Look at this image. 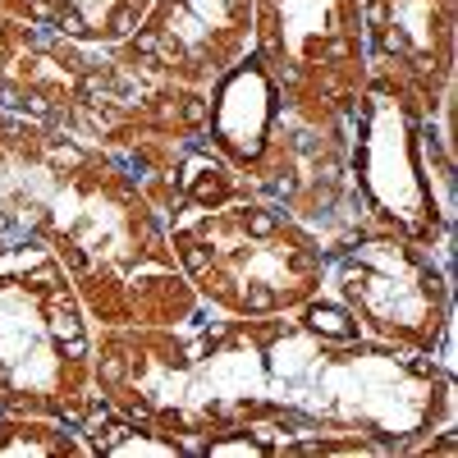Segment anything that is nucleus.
Listing matches in <instances>:
<instances>
[{
  "label": "nucleus",
  "instance_id": "obj_1",
  "mask_svg": "<svg viewBox=\"0 0 458 458\" xmlns=\"http://www.w3.org/2000/svg\"><path fill=\"white\" fill-rule=\"evenodd\" d=\"M0 234L60 257L97 326H179L202 302L161 211L110 151L0 110Z\"/></svg>",
  "mask_w": 458,
  "mask_h": 458
},
{
  "label": "nucleus",
  "instance_id": "obj_2",
  "mask_svg": "<svg viewBox=\"0 0 458 458\" xmlns=\"http://www.w3.org/2000/svg\"><path fill=\"white\" fill-rule=\"evenodd\" d=\"M179 271L202 312L280 317L326 293V248L266 198H225L165 220Z\"/></svg>",
  "mask_w": 458,
  "mask_h": 458
},
{
  "label": "nucleus",
  "instance_id": "obj_3",
  "mask_svg": "<svg viewBox=\"0 0 458 458\" xmlns=\"http://www.w3.org/2000/svg\"><path fill=\"white\" fill-rule=\"evenodd\" d=\"M97 321L55 252L0 248V412H37L88 427L101 408L92 386Z\"/></svg>",
  "mask_w": 458,
  "mask_h": 458
},
{
  "label": "nucleus",
  "instance_id": "obj_4",
  "mask_svg": "<svg viewBox=\"0 0 458 458\" xmlns=\"http://www.w3.org/2000/svg\"><path fill=\"white\" fill-rule=\"evenodd\" d=\"M326 293L353 317L358 335L449 362L454 280L449 257L380 225H358L326 252Z\"/></svg>",
  "mask_w": 458,
  "mask_h": 458
},
{
  "label": "nucleus",
  "instance_id": "obj_5",
  "mask_svg": "<svg viewBox=\"0 0 458 458\" xmlns=\"http://www.w3.org/2000/svg\"><path fill=\"white\" fill-rule=\"evenodd\" d=\"M427 120L431 114H422L408 92L386 79H367V92L349 114V174L367 225L394 229L449 257L454 198L440 193L431 174L422 142Z\"/></svg>",
  "mask_w": 458,
  "mask_h": 458
},
{
  "label": "nucleus",
  "instance_id": "obj_6",
  "mask_svg": "<svg viewBox=\"0 0 458 458\" xmlns=\"http://www.w3.org/2000/svg\"><path fill=\"white\" fill-rule=\"evenodd\" d=\"M280 101L312 120H349L367 92L362 0H252V42Z\"/></svg>",
  "mask_w": 458,
  "mask_h": 458
},
{
  "label": "nucleus",
  "instance_id": "obj_7",
  "mask_svg": "<svg viewBox=\"0 0 458 458\" xmlns=\"http://www.w3.org/2000/svg\"><path fill=\"white\" fill-rule=\"evenodd\" d=\"M248 193L312 229L326 252L349 239L362 225L349 174V120H312L284 106L271 147L248 174Z\"/></svg>",
  "mask_w": 458,
  "mask_h": 458
},
{
  "label": "nucleus",
  "instance_id": "obj_8",
  "mask_svg": "<svg viewBox=\"0 0 458 458\" xmlns=\"http://www.w3.org/2000/svg\"><path fill=\"white\" fill-rule=\"evenodd\" d=\"M110 60L114 47H88L0 14V110L73 133Z\"/></svg>",
  "mask_w": 458,
  "mask_h": 458
},
{
  "label": "nucleus",
  "instance_id": "obj_9",
  "mask_svg": "<svg viewBox=\"0 0 458 458\" xmlns=\"http://www.w3.org/2000/svg\"><path fill=\"white\" fill-rule=\"evenodd\" d=\"M367 79L408 92L422 114L454 97L458 60V0H362Z\"/></svg>",
  "mask_w": 458,
  "mask_h": 458
},
{
  "label": "nucleus",
  "instance_id": "obj_10",
  "mask_svg": "<svg viewBox=\"0 0 458 458\" xmlns=\"http://www.w3.org/2000/svg\"><path fill=\"white\" fill-rule=\"evenodd\" d=\"M248 42L252 0H151L147 19L120 47L165 79L207 88L248 55Z\"/></svg>",
  "mask_w": 458,
  "mask_h": 458
},
{
  "label": "nucleus",
  "instance_id": "obj_11",
  "mask_svg": "<svg viewBox=\"0 0 458 458\" xmlns=\"http://www.w3.org/2000/svg\"><path fill=\"white\" fill-rule=\"evenodd\" d=\"M151 0H0V14L47 28L88 47H120L147 19Z\"/></svg>",
  "mask_w": 458,
  "mask_h": 458
},
{
  "label": "nucleus",
  "instance_id": "obj_12",
  "mask_svg": "<svg viewBox=\"0 0 458 458\" xmlns=\"http://www.w3.org/2000/svg\"><path fill=\"white\" fill-rule=\"evenodd\" d=\"M0 458H92L79 427L37 412H0Z\"/></svg>",
  "mask_w": 458,
  "mask_h": 458
},
{
  "label": "nucleus",
  "instance_id": "obj_13",
  "mask_svg": "<svg viewBox=\"0 0 458 458\" xmlns=\"http://www.w3.org/2000/svg\"><path fill=\"white\" fill-rule=\"evenodd\" d=\"M83 440H88V454H92V458H138V454H142V458H174V454H179L174 440L157 436L151 427L133 422V417L114 412V408H106V403L88 417Z\"/></svg>",
  "mask_w": 458,
  "mask_h": 458
},
{
  "label": "nucleus",
  "instance_id": "obj_14",
  "mask_svg": "<svg viewBox=\"0 0 458 458\" xmlns=\"http://www.w3.org/2000/svg\"><path fill=\"white\" fill-rule=\"evenodd\" d=\"M5 243H10V239H5V234H0V248H5Z\"/></svg>",
  "mask_w": 458,
  "mask_h": 458
}]
</instances>
